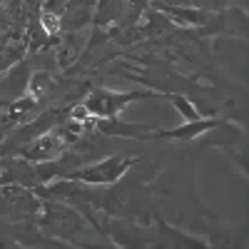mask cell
Masks as SVG:
<instances>
[{"instance_id": "1", "label": "cell", "mask_w": 249, "mask_h": 249, "mask_svg": "<svg viewBox=\"0 0 249 249\" xmlns=\"http://www.w3.org/2000/svg\"><path fill=\"white\" fill-rule=\"evenodd\" d=\"M43 25H45V30H48V33H53V35H55V33L60 30V18H57V15H53V13H45V15H43Z\"/></svg>"}, {"instance_id": "2", "label": "cell", "mask_w": 249, "mask_h": 249, "mask_svg": "<svg viewBox=\"0 0 249 249\" xmlns=\"http://www.w3.org/2000/svg\"><path fill=\"white\" fill-rule=\"evenodd\" d=\"M72 117H75V120H90V110H88V107H77V110L72 112Z\"/></svg>"}]
</instances>
